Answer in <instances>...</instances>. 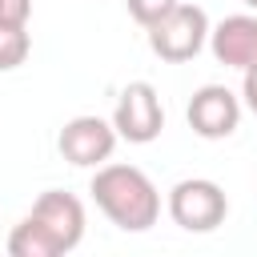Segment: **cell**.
<instances>
[{
    "instance_id": "4",
    "label": "cell",
    "mask_w": 257,
    "mask_h": 257,
    "mask_svg": "<svg viewBox=\"0 0 257 257\" xmlns=\"http://www.w3.org/2000/svg\"><path fill=\"white\" fill-rule=\"evenodd\" d=\"M112 124L120 133V141L128 145H149L161 137L165 128V108H161V96L149 80H133L120 88L116 96V108H112Z\"/></svg>"
},
{
    "instance_id": "2",
    "label": "cell",
    "mask_w": 257,
    "mask_h": 257,
    "mask_svg": "<svg viewBox=\"0 0 257 257\" xmlns=\"http://www.w3.org/2000/svg\"><path fill=\"white\" fill-rule=\"evenodd\" d=\"M145 32H149V48L165 64H185V60H193L209 44V16H205L201 4H185L181 0L177 8H169Z\"/></svg>"
},
{
    "instance_id": "14",
    "label": "cell",
    "mask_w": 257,
    "mask_h": 257,
    "mask_svg": "<svg viewBox=\"0 0 257 257\" xmlns=\"http://www.w3.org/2000/svg\"><path fill=\"white\" fill-rule=\"evenodd\" d=\"M241 4H249V8H257V0H241Z\"/></svg>"
},
{
    "instance_id": "10",
    "label": "cell",
    "mask_w": 257,
    "mask_h": 257,
    "mask_svg": "<svg viewBox=\"0 0 257 257\" xmlns=\"http://www.w3.org/2000/svg\"><path fill=\"white\" fill-rule=\"evenodd\" d=\"M32 52V40H28V28H4L0 24V72H12L28 60Z\"/></svg>"
},
{
    "instance_id": "13",
    "label": "cell",
    "mask_w": 257,
    "mask_h": 257,
    "mask_svg": "<svg viewBox=\"0 0 257 257\" xmlns=\"http://www.w3.org/2000/svg\"><path fill=\"white\" fill-rule=\"evenodd\" d=\"M241 100H245L249 112H257V68L245 72V80H241Z\"/></svg>"
},
{
    "instance_id": "1",
    "label": "cell",
    "mask_w": 257,
    "mask_h": 257,
    "mask_svg": "<svg viewBox=\"0 0 257 257\" xmlns=\"http://www.w3.org/2000/svg\"><path fill=\"white\" fill-rule=\"evenodd\" d=\"M96 209L124 233H145L161 217V193L137 165H100L88 185Z\"/></svg>"
},
{
    "instance_id": "7",
    "label": "cell",
    "mask_w": 257,
    "mask_h": 257,
    "mask_svg": "<svg viewBox=\"0 0 257 257\" xmlns=\"http://www.w3.org/2000/svg\"><path fill=\"white\" fill-rule=\"evenodd\" d=\"M28 217L48 233L56 257H60V253H72V249L80 245V237H84V205H80L72 193H64V189L40 193V197L32 201V213H28Z\"/></svg>"
},
{
    "instance_id": "12",
    "label": "cell",
    "mask_w": 257,
    "mask_h": 257,
    "mask_svg": "<svg viewBox=\"0 0 257 257\" xmlns=\"http://www.w3.org/2000/svg\"><path fill=\"white\" fill-rule=\"evenodd\" d=\"M32 0H0V24L4 28H28Z\"/></svg>"
},
{
    "instance_id": "9",
    "label": "cell",
    "mask_w": 257,
    "mask_h": 257,
    "mask_svg": "<svg viewBox=\"0 0 257 257\" xmlns=\"http://www.w3.org/2000/svg\"><path fill=\"white\" fill-rule=\"evenodd\" d=\"M8 253H12V257H56L48 233H44L32 217H24V221L8 233Z\"/></svg>"
},
{
    "instance_id": "8",
    "label": "cell",
    "mask_w": 257,
    "mask_h": 257,
    "mask_svg": "<svg viewBox=\"0 0 257 257\" xmlns=\"http://www.w3.org/2000/svg\"><path fill=\"white\" fill-rule=\"evenodd\" d=\"M209 48L229 68H257V16H225L217 28H209Z\"/></svg>"
},
{
    "instance_id": "11",
    "label": "cell",
    "mask_w": 257,
    "mask_h": 257,
    "mask_svg": "<svg viewBox=\"0 0 257 257\" xmlns=\"http://www.w3.org/2000/svg\"><path fill=\"white\" fill-rule=\"evenodd\" d=\"M128 4V16L141 24V28H149V24H157L169 8H177L181 0H124Z\"/></svg>"
},
{
    "instance_id": "6",
    "label": "cell",
    "mask_w": 257,
    "mask_h": 257,
    "mask_svg": "<svg viewBox=\"0 0 257 257\" xmlns=\"http://www.w3.org/2000/svg\"><path fill=\"white\" fill-rule=\"evenodd\" d=\"M185 120L205 141H225L241 124V96L225 84H201L185 108Z\"/></svg>"
},
{
    "instance_id": "5",
    "label": "cell",
    "mask_w": 257,
    "mask_h": 257,
    "mask_svg": "<svg viewBox=\"0 0 257 257\" xmlns=\"http://www.w3.org/2000/svg\"><path fill=\"white\" fill-rule=\"evenodd\" d=\"M116 141H120V133H116L112 120L84 112V116H72V120L60 128L56 149H60V157H64L68 165H76V169H100V165L112 157Z\"/></svg>"
},
{
    "instance_id": "3",
    "label": "cell",
    "mask_w": 257,
    "mask_h": 257,
    "mask_svg": "<svg viewBox=\"0 0 257 257\" xmlns=\"http://www.w3.org/2000/svg\"><path fill=\"white\" fill-rule=\"evenodd\" d=\"M169 217L185 233H213L229 217V197L209 177H185L169 189Z\"/></svg>"
}]
</instances>
